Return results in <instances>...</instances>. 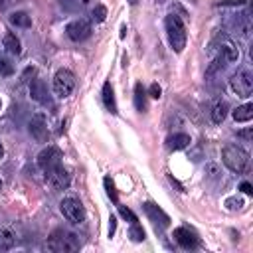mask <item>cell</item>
Returning a JSON list of instances; mask_svg holds the SVG:
<instances>
[{
	"label": "cell",
	"instance_id": "6da1fadb",
	"mask_svg": "<svg viewBox=\"0 0 253 253\" xmlns=\"http://www.w3.org/2000/svg\"><path fill=\"white\" fill-rule=\"evenodd\" d=\"M164 30H166V38L170 47L180 53L186 47V26L182 22V18L178 14H166L164 18Z\"/></svg>",
	"mask_w": 253,
	"mask_h": 253
},
{
	"label": "cell",
	"instance_id": "7a4b0ae2",
	"mask_svg": "<svg viewBox=\"0 0 253 253\" xmlns=\"http://www.w3.org/2000/svg\"><path fill=\"white\" fill-rule=\"evenodd\" d=\"M221 160H223V164L227 166L229 172L243 174L247 170V164H249V154L239 144H225L223 150H221Z\"/></svg>",
	"mask_w": 253,
	"mask_h": 253
},
{
	"label": "cell",
	"instance_id": "3957f363",
	"mask_svg": "<svg viewBox=\"0 0 253 253\" xmlns=\"http://www.w3.org/2000/svg\"><path fill=\"white\" fill-rule=\"evenodd\" d=\"M47 249L51 251H77L81 247V239L77 233L63 231V229H53L45 241Z\"/></svg>",
	"mask_w": 253,
	"mask_h": 253
},
{
	"label": "cell",
	"instance_id": "277c9868",
	"mask_svg": "<svg viewBox=\"0 0 253 253\" xmlns=\"http://www.w3.org/2000/svg\"><path fill=\"white\" fill-rule=\"evenodd\" d=\"M59 211H61L63 217H65L69 223H73V225H81V223L85 221V217H87L83 204H81L77 198H73V196H67V198H63V200L59 202Z\"/></svg>",
	"mask_w": 253,
	"mask_h": 253
},
{
	"label": "cell",
	"instance_id": "5b68a950",
	"mask_svg": "<svg viewBox=\"0 0 253 253\" xmlns=\"http://www.w3.org/2000/svg\"><path fill=\"white\" fill-rule=\"evenodd\" d=\"M53 93L59 97V99H65L73 93L75 89V75L69 71V69H57L55 75H53V85H51Z\"/></svg>",
	"mask_w": 253,
	"mask_h": 253
},
{
	"label": "cell",
	"instance_id": "8992f818",
	"mask_svg": "<svg viewBox=\"0 0 253 253\" xmlns=\"http://www.w3.org/2000/svg\"><path fill=\"white\" fill-rule=\"evenodd\" d=\"M229 89L237 95V97H249L253 91V75L247 69H241L237 73L231 75L229 79Z\"/></svg>",
	"mask_w": 253,
	"mask_h": 253
},
{
	"label": "cell",
	"instance_id": "52a82bcc",
	"mask_svg": "<svg viewBox=\"0 0 253 253\" xmlns=\"http://www.w3.org/2000/svg\"><path fill=\"white\" fill-rule=\"evenodd\" d=\"M61 158H63V152L59 150V146L55 144H47L40 154H38V166L42 172H47L55 166L61 164Z\"/></svg>",
	"mask_w": 253,
	"mask_h": 253
},
{
	"label": "cell",
	"instance_id": "ba28073f",
	"mask_svg": "<svg viewBox=\"0 0 253 253\" xmlns=\"http://www.w3.org/2000/svg\"><path fill=\"white\" fill-rule=\"evenodd\" d=\"M65 36L71 42H83L91 36V20L87 18H75L65 26Z\"/></svg>",
	"mask_w": 253,
	"mask_h": 253
},
{
	"label": "cell",
	"instance_id": "9c48e42d",
	"mask_svg": "<svg viewBox=\"0 0 253 253\" xmlns=\"http://www.w3.org/2000/svg\"><path fill=\"white\" fill-rule=\"evenodd\" d=\"M43 176H45L47 186H49L53 192H61V190L69 188L71 178H69L67 170H65L61 164H59V166H55V168H51V170H47V172H43Z\"/></svg>",
	"mask_w": 253,
	"mask_h": 253
},
{
	"label": "cell",
	"instance_id": "30bf717a",
	"mask_svg": "<svg viewBox=\"0 0 253 253\" xmlns=\"http://www.w3.org/2000/svg\"><path fill=\"white\" fill-rule=\"evenodd\" d=\"M172 237H174V241H176L182 249H186V251H192V249H198V247H200V237H198V233H196L194 229L186 227V225L176 227L174 233H172Z\"/></svg>",
	"mask_w": 253,
	"mask_h": 253
},
{
	"label": "cell",
	"instance_id": "8fae6325",
	"mask_svg": "<svg viewBox=\"0 0 253 253\" xmlns=\"http://www.w3.org/2000/svg\"><path fill=\"white\" fill-rule=\"evenodd\" d=\"M28 130L30 134L38 140V142H47L49 140V128H47V121L43 113H36L30 123H28Z\"/></svg>",
	"mask_w": 253,
	"mask_h": 253
},
{
	"label": "cell",
	"instance_id": "7c38bea8",
	"mask_svg": "<svg viewBox=\"0 0 253 253\" xmlns=\"http://www.w3.org/2000/svg\"><path fill=\"white\" fill-rule=\"evenodd\" d=\"M142 211L146 213V217H148L156 227H168V225H170V215H168L160 206H156L154 202H144V204H142Z\"/></svg>",
	"mask_w": 253,
	"mask_h": 253
},
{
	"label": "cell",
	"instance_id": "4fadbf2b",
	"mask_svg": "<svg viewBox=\"0 0 253 253\" xmlns=\"http://www.w3.org/2000/svg\"><path fill=\"white\" fill-rule=\"evenodd\" d=\"M229 28L239 36V38H249L251 34V20L247 12H241L237 16H233V20L229 22Z\"/></svg>",
	"mask_w": 253,
	"mask_h": 253
},
{
	"label": "cell",
	"instance_id": "5bb4252c",
	"mask_svg": "<svg viewBox=\"0 0 253 253\" xmlns=\"http://www.w3.org/2000/svg\"><path fill=\"white\" fill-rule=\"evenodd\" d=\"M30 95H32L34 101H38V103H42V105H51L49 93H47V87H45V81L40 79V77H36V79L30 83Z\"/></svg>",
	"mask_w": 253,
	"mask_h": 253
},
{
	"label": "cell",
	"instance_id": "9a60e30c",
	"mask_svg": "<svg viewBox=\"0 0 253 253\" xmlns=\"http://www.w3.org/2000/svg\"><path fill=\"white\" fill-rule=\"evenodd\" d=\"M217 55H219L225 63H233V61H237V59H239V47H237L231 40H221Z\"/></svg>",
	"mask_w": 253,
	"mask_h": 253
},
{
	"label": "cell",
	"instance_id": "2e32d148",
	"mask_svg": "<svg viewBox=\"0 0 253 253\" xmlns=\"http://www.w3.org/2000/svg\"><path fill=\"white\" fill-rule=\"evenodd\" d=\"M190 142H192L190 134H186V132H174V134H170L166 138V148L168 150H184L186 146H190Z\"/></svg>",
	"mask_w": 253,
	"mask_h": 253
},
{
	"label": "cell",
	"instance_id": "e0dca14e",
	"mask_svg": "<svg viewBox=\"0 0 253 253\" xmlns=\"http://www.w3.org/2000/svg\"><path fill=\"white\" fill-rule=\"evenodd\" d=\"M101 95H103V105H105V109H107L109 113L117 115V101H115V89H113L111 81H105V83H103V91H101Z\"/></svg>",
	"mask_w": 253,
	"mask_h": 253
},
{
	"label": "cell",
	"instance_id": "ac0fdd59",
	"mask_svg": "<svg viewBox=\"0 0 253 253\" xmlns=\"http://www.w3.org/2000/svg\"><path fill=\"white\" fill-rule=\"evenodd\" d=\"M8 20H10V24L16 26V28H22V30L32 28V16H30L28 12H24V10H16V12H12V14L8 16Z\"/></svg>",
	"mask_w": 253,
	"mask_h": 253
},
{
	"label": "cell",
	"instance_id": "d6986e66",
	"mask_svg": "<svg viewBox=\"0 0 253 253\" xmlns=\"http://www.w3.org/2000/svg\"><path fill=\"white\" fill-rule=\"evenodd\" d=\"M231 115H233V121L235 123H249L253 119V103L239 105L237 109L231 111Z\"/></svg>",
	"mask_w": 253,
	"mask_h": 253
},
{
	"label": "cell",
	"instance_id": "ffe728a7",
	"mask_svg": "<svg viewBox=\"0 0 253 253\" xmlns=\"http://www.w3.org/2000/svg\"><path fill=\"white\" fill-rule=\"evenodd\" d=\"M2 45H4V49H6L10 55H20V53H22V43H20V40L16 38V34H12V32H8V34L4 36Z\"/></svg>",
	"mask_w": 253,
	"mask_h": 253
},
{
	"label": "cell",
	"instance_id": "44dd1931",
	"mask_svg": "<svg viewBox=\"0 0 253 253\" xmlns=\"http://www.w3.org/2000/svg\"><path fill=\"white\" fill-rule=\"evenodd\" d=\"M227 111H229L227 103H225V101H217V103L213 105V109H211V121H213L215 125H221V123L225 121V117H227Z\"/></svg>",
	"mask_w": 253,
	"mask_h": 253
},
{
	"label": "cell",
	"instance_id": "7402d4cb",
	"mask_svg": "<svg viewBox=\"0 0 253 253\" xmlns=\"http://www.w3.org/2000/svg\"><path fill=\"white\" fill-rule=\"evenodd\" d=\"M16 245V235L12 229H0V253L8 251Z\"/></svg>",
	"mask_w": 253,
	"mask_h": 253
},
{
	"label": "cell",
	"instance_id": "603a6c76",
	"mask_svg": "<svg viewBox=\"0 0 253 253\" xmlns=\"http://www.w3.org/2000/svg\"><path fill=\"white\" fill-rule=\"evenodd\" d=\"M134 107L138 113H142L146 109V89L142 87V83L134 85Z\"/></svg>",
	"mask_w": 253,
	"mask_h": 253
},
{
	"label": "cell",
	"instance_id": "cb8c5ba5",
	"mask_svg": "<svg viewBox=\"0 0 253 253\" xmlns=\"http://www.w3.org/2000/svg\"><path fill=\"white\" fill-rule=\"evenodd\" d=\"M14 73V63L6 53H0V77H8Z\"/></svg>",
	"mask_w": 253,
	"mask_h": 253
},
{
	"label": "cell",
	"instance_id": "d4e9b609",
	"mask_svg": "<svg viewBox=\"0 0 253 253\" xmlns=\"http://www.w3.org/2000/svg\"><path fill=\"white\" fill-rule=\"evenodd\" d=\"M128 237H130L134 243H138V241H142V239H144V229L138 225V221L130 223V229H128Z\"/></svg>",
	"mask_w": 253,
	"mask_h": 253
},
{
	"label": "cell",
	"instance_id": "484cf974",
	"mask_svg": "<svg viewBox=\"0 0 253 253\" xmlns=\"http://www.w3.org/2000/svg\"><path fill=\"white\" fill-rule=\"evenodd\" d=\"M105 18H107V8L103 6V4H97L95 8H93V12H91V22H105Z\"/></svg>",
	"mask_w": 253,
	"mask_h": 253
},
{
	"label": "cell",
	"instance_id": "4316f807",
	"mask_svg": "<svg viewBox=\"0 0 253 253\" xmlns=\"http://www.w3.org/2000/svg\"><path fill=\"white\" fill-rule=\"evenodd\" d=\"M61 6H63V10H67V12H79L85 4H83L81 0H61Z\"/></svg>",
	"mask_w": 253,
	"mask_h": 253
},
{
	"label": "cell",
	"instance_id": "83f0119b",
	"mask_svg": "<svg viewBox=\"0 0 253 253\" xmlns=\"http://www.w3.org/2000/svg\"><path fill=\"white\" fill-rule=\"evenodd\" d=\"M103 184H105V190H107V196L117 204L119 202V198H117V190H115V184H113V180L109 178V176H105V180H103Z\"/></svg>",
	"mask_w": 253,
	"mask_h": 253
},
{
	"label": "cell",
	"instance_id": "f1b7e54d",
	"mask_svg": "<svg viewBox=\"0 0 253 253\" xmlns=\"http://www.w3.org/2000/svg\"><path fill=\"white\" fill-rule=\"evenodd\" d=\"M225 208L231 210V211H233V210H241V208H243V200H241V198H235V196H233V198H227V200H225Z\"/></svg>",
	"mask_w": 253,
	"mask_h": 253
},
{
	"label": "cell",
	"instance_id": "f546056e",
	"mask_svg": "<svg viewBox=\"0 0 253 253\" xmlns=\"http://www.w3.org/2000/svg\"><path fill=\"white\" fill-rule=\"evenodd\" d=\"M119 213L125 217V219H128L130 223H134V221H138V217H136V213L132 211V210H128V208H125V206H119Z\"/></svg>",
	"mask_w": 253,
	"mask_h": 253
},
{
	"label": "cell",
	"instance_id": "4dcf8cb0",
	"mask_svg": "<svg viewBox=\"0 0 253 253\" xmlns=\"http://www.w3.org/2000/svg\"><path fill=\"white\" fill-rule=\"evenodd\" d=\"M160 95H162L160 85H158V83H152V85L148 87V97H152V99H160Z\"/></svg>",
	"mask_w": 253,
	"mask_h": 253
},
{
	"label": "cell",
	"instance_id": "1f68e13d",
	"mask_svg": "<svg viewBox=\"0 0 253 253\" xmlns=\"http://www.w3.org/2000/svg\"><path fill=\"white\" fill-rule=\"evenodd\" d=\"M206 174H208L210 178H217V176H219V168H217L215 164H208V166H206Z\"/></svg>",
	"mask_w": 253,
	"mask_h": 253
},
{
	"label": "cell",
	"instance_id": "d6a6232c",
	"mask_svg": "<svg viewBox=\"0 0 253 253\" xmlns=\"http://www.w3.org/2000/svg\"><path fill=\"white\" fill-rule=\"evenodd\" d=\"M237 136L243 138L245 142H249V140H251V126H247V128H243V130H237Z\"/></svg>",
	"mask_w": 253,
	"mask_h": 253
},
{
	"label": "cell",
	"instance_id": "836d02e7",
	"mask_svg": "<svg viewBox=\"0 0 253 253\" xmlns=\"http://www.w3.org/2000/svg\"><path fill=\"white\" fill-rule=\"evenodd\" d=\"M115 229H117V217L111 215V217H109V237L115 235Z\"/></svg>",
	"mask_w": 253,
	"mask_h": 253
},
{
	"label": "cell",
	"instance_id": "e575fe53",
	"mask_svg": "<svg viewBox=\"0 0 253 253\" xmlns=\"http://www.w3.org/2000/svg\"><path fill=\"white\" fill-rule=\"evenodd\" d=\"M241 4H245V0H221V2H217V6H241Z\"/></svg>",
	"mask_w": 253,
	"mask_h": 253
},
{
	"label": "cell",
	"instance_id": "d590c367",
	"mask_svg": "<svg viewBox=\"0 0 253 253\" xmlns=\"http://www.w3.org/2000/svg\"><path fill=\"white\" fill-rule=\"evenodd\" d=\"M239 190H241L243 194H247V196H251V194H253V188H251V184H249V182H241Z\"/></svg>",
	"mask_w": 253,
	"mask_h": 253
},
{
	"label": "cell",
	"instance_id": "8d00e7d4",
	"mask_svg": "<svg viewBox=\"0 0 253 253\" xmlns=\"http://www.w3.org/2000/svg\"><path fill=\"white\" fill-rule=\"evenodd\" d=\"M4 156V146H2V140H0V158Z\"/></svg>",
	"mask_w": 253,
	"mask_h": 253
},
{
	"label": "cell",
	"instance_id": "74e56055",
	"mask_svg": "<svg viewBox=\"0 0 253 253\" xmlns=\"http://www.w3.org/2000/svg\"><path fill=\"white\" fill-rule=\"evenodd\" d=\"M126 2H128V4H130V6H134V4H136V2H138V0H126Z\"/></svg>",
	"mask_w": 253,
	"mask_h": 253
},
{
	"label": "cell",
	"instance_id": "f35d334b",
	"mask_svg": "<svg viewBox=\"0 0 253 253\" xmlns=\"http://www.w3.org/2000/svg\"><path fill=\"white\" fill-rule=\"evenodd\" d=\"M0 188H2V180H0Z\"/></svg>",
	"mask_w": 253,
	"mask_h": 253
},
{
	"label": "cell",
	"instance_id": "ab89813d",
	"mask_svg": "<svg viewBox=\"0 0 253 253\" xmlns=\"http://www.w3.org/2000/svg\"><path fill=\"white\" fill-rule=\"evenodd\" d=\"M0 107H2V101H0Z\"/></svg>",
	"mask_w": 253,
	"mask_h": 253
}]
</instances>
